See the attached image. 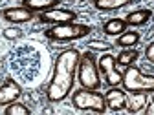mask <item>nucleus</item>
<instances>
[{
    "instance_id": "ddd939ff",
    "label": "nucleus",
    "mask_w": 154,
    "mask_h": 115,
    "mask_svg": "<svg viewBox=\"0 0 154 115\" xmlns=\"http://www.w3.org/2000/svg\"><path fill=\"white\" fill-rule=\"evenodd\" d=\"M152 16V11L150 9H136V11H130L127 15V24L128 26H134V28H140V26H145Z\"/></svg>"
},
{
    "instance_id": "dca6fc26",
    "label": "nucleus",
    "mask_w": 154,
    "mask_h": 115,
    "mask_svg": "<svg viewBox=\"0 0 154 115\" xmlns=\"http://www.w3.org/2000/svg\"><path fill=\"white\" fill-rule=\"evenodd\" d=\"M140 33L138 31H123L118 38H116V46L119 48H134L140 42Z\"/></svg>"
},
{
    "instance_id": "f3484780",
    "label": "nucleus",
    "mask_w": 154,
    "mask_h": 115,
    "mask_svg": "<svg viewBox=\"0 0 154 115\" xmlns=\"http://www.w3.org/2000/svg\"><path fill=\"white\" fill-rule=\"evenodd\" d=\"M138 57H140V51L138 49H134V48H123V51L116 57V62H118V66H130L134 64V60H138Z\"/></svg>"
},
{
    "instance_id": "9b49d317",
    "label": "nucleus",
    "mask_w": 154,
    "mask_h": 115,
    "mask_svg": "<svg viewBox=\"0 0 154 115\" xmlns=\"http://www.w3.org/2000/svg\"><path fill=\"white\" fill-rule=\"evenodd\" d=\"M149 104V97H147V93L143 91H130L127 95V108L130 113H140L145 110V106Z\"/></svg>"
},
{
    "instance_id": "aec40b11",
    "label": "nucleus",
    "mask_w": 154,
    "mask_h": 115,
    "mask_svg": "<svg viewBox=\"0 0 154 115\" xmlns=\"http://www.w3.org/2000/svg\"><path fill=\"white\" fill-rule=\"evenodd\" d=\"M4 37L9 38V40H11V38H18V37H22V31L17 29V28H8V29L4 31Z\"/></svg>"
},
{
    "instance_id": "0eeeda50",
    "label": "nucleus",
    "mask_w": 154,
    "mask_h": 115,
    "mask_svg": "<svg viewBox=\"0 0 154 115\" xmlns=\"http://www.w3.org/2000/svg\"><path fill=\"white\" fill-rule=\"evenodd\" d=\"M77 18L75 11L72 9H61V7H51L48 11H42L38 15V20L42 24H64V22H73Z\"/></svg>"
},
{
    "instance_id": "f8f14e48",
    "label": "nucleus",
    "mask_w": 154,
    "mask_h": 115,
    "mask_svg": "<svg viewBox=\"0 0 154 115\" xmlns=\"http://www.w3.org/2000/svg\"><path fill=\"white\" fill-rule=\"evenodd\" d=\"M128 24L125 18H110L103 24V33L106 37H119L123 31H127Z\"/></svg>"
},
{
    "instance_id": "f257e3e1",
    "label": "nucleus",
    "mask_w": 154,
    "mask_h": 115,
    "mask_svg": "<svg viewBox=\"0 0 154 115\" xmlns=\"http://www.w3.org/2000/svg\"><path fill=\"white\" fill-rule=\"evenodd\" d=\"M81 53L75 48L64 49L55 57L53 73L46 88V97L50 102H63L73 90V82L77 77V66H79Z\"/></svg>"
},
{
    "instance_id": "412c9836",
    "label": "nucleus",
    "mask_w": 154,
    "mask_h": 115,
    "mask_svg": "<svg viewBox=\"0 0 154 115\" xmlns=\"http://www.w3.org/2000/svg\"><path fill=\"white\" fill-rule=\"evenodd\" d=\"M145 59H147L150 64H154V40L145 48Z\"/></svg>"
},
{
    "instance_id": "6ab92c4d",
    "label": "nucleus",
    "mask_w": 154,
    "mask_h": 115,
    "mask_svg": "<svg viewBox=\"0 0 154 115\" xmlns=\"http://www.w3.org/2000/svg\"><path fill=\"white\" fill-rule=\"evenodd\" d=\"M88 48H90V49H101V51H108V49H112L114 46H112V44H108V42H99V40H95V42H90V44H88Z\"/></svg>"
},
{
    "instance_id": "4be33fe9",
    "label": "nucleus",
    "mask_w": 154,
    "mask_h": 115,
    "mask_svg": "<svg viewBox=\"0 0 154 115\" xmlns=\"http://www.w3.org/2000/svg\"><path fill=\"white\" fill-rule=\"evenodd\" d=\"M143 111H145L147 115H154V99H152V101L145 106V110H143Z\"/></svg>"
},
{
    "instance_id": "9d476101",
    "label": "nucleus",
    "mask_w": 154,
    "mask_h": 115,
    "mask_svg": "<svg viewBox=\"0 0 154 115\" xmlns=\"http://www.w3.org/2000/svg\"><path fill=\"white\" fill-rule=\"evenodd\" d=\"M2 16H4V20H8L11 24H24V22L33 20L35 13L31 9H28L26 6H18V7H6L2 11Z\"/></svg>"
},
{
    "instance_id": "20e7f679",
    "label": "nucleus",
    "mask_w": 154,
    "mask_h": 115,
    "mask_svg": "<svg viewBox=\"0 0 154 115\" xmlns=\"http://www.w3.org/2000/svg\"><path fill=\"white\" fill-rule=\"evenodd\" d=\"M92 31L90 26L86 24H75V22H64V24H55L50 29L44 31L46 38L53 42H72V40H79V38L88 37Z\"/></svg>"
},
{
    "instance_id": "423d86ee",
    "label": "nucleus",
    "mask_w": 154,
    "mask_h": 115,
    "mask_svg": "<svg viewBox=\"0 0 154 115\" xmlns=\"http://www.w3.org/2000/svg\"><path fill=\"white\" fill-rule=\"evenodd\" d=\"M97 66H99V71L105 77V82L108 86H119L121 84L123 73L118 69V62H116V57L114 55H110V53L101 55L99 60H97Z\"/></svg>"
},
{
    "instance_id": "f03ea898",
    "label": "nucleus",
    "mask_w": 154,
    "mask_h": 115,
    "mask_svg": "<svg viewBox=\"0 0 154 115\" xmlns=\"http://www.w3.org/2000/svg\"><path fill=\"white\" fill-rule=\"evenodd\" d=\"M77 81L81 88L86 90H101V71L97 66V59L92 51H85L77 66Z\"/></svg>"
},
{
    "instance_id": "7ed1b4c3",
    "label": "nucleus",
    "mask_w": 154,
    "mask_h": 115,
    "mask_svg": "<svg viewBox=\"0 0 154 115\" xmlns=\"http://www.w3.org/2000/svg\"><path fill=\"white\" fill-rule=\"evenodd\" d=\"M72 104L79 111H94V113H105L106 111V101L105 95L99 93V90H86L81 88L72 93Z\"/></svg>"
},
{
    "instance_id": "4468645a",
    "label": "nucleus",
    "mask_w": 154,
    "mask_h": 115,
    "mask_svg": "<svg viewBox=\"0 0 154 115\" xmlns=\"http://www.w3.org/2000/svg\"><path fill=\"white\" fill-rule=\"evenodd\" d=\"M132 2L134 0H94V7L97 11H116Z\"/></svg>"
},
{
    "instance_id": "39448f33",
    "label": "nucleus",
    "mask_w": 154,
    "mask_h": 115,
    "mask_svg": "<svg viewBox=\"0 0 154 115\" xmlns=\"http://www.w3.org/2000/svg\"><path fill=\"white\" fill-rule=\"evenodd\" d=\"M123 90L127 93L130 91H143V93H154V75L143 73L138 66H127L123 71Z\"/></svg>"
},
{
    "instance_id": "a211bd4d",
    "label": "nucleus",
    "mask_w": 154,
    "mask_h": 115,
    "mask_svg": "<svg viewBox=\"0 0 154 115\" xmlns=\"http://www.w3.org/2000/svg\"><path fill=\"white\" fill-rule=\"evenodd\" d=\"M4 113H6V115H29L31 110H29L26 104L15 101V102H11V104L6 106V111H4Z\"/></svg>"
},
{
    "instance_id": "6e6552de",
    "label": "nucleus",
    "mask_w": 154,
    "mask_h": 115,
    "mask_svg": "<svg viewBox=\"0 0 154 115\" xmlns=\"http://www.w3.org/2000/svg\"><path fill=\"white\" fill-rule=\"evenodd\" d=\"M20 95H22L20 84H18L17 81H13V79H6L2 84H0V108L18 101Z\"/></svg>"
},
{
    "instance_id": "2eb2a0df",
    "label": "nucleus",
    "mask_w": 154,
    "mask_h": 115,
    "mask_svg": "<svg viewBox=\"0 0 154 115\" xmlns=\"http://www.w3.org/2000/svg\"><path fill=\"white\" fill-rule=\"evenodd\" d=\"M57 4H59V0H24V6L31 9L33 13L48 11L51 7H57Z\"/></svg>"
},
{
    "instance_id": "1a4fd4ad",
    "label": "nucleus",
    "mask_w": 154,
    "mask_h": 115,
    "mask_svg": "<svg viewBox=\"0 0 154 115\" xmlns=\"http://www.w3.org/2000/svg\"><path fill=\"white\" fill-rule=\"evenodd\" d=\"M106 110L110 111H121L127 108V91L119 90L118 86H110V90L105 93Z\"/></svg>"
}]
</instances>
